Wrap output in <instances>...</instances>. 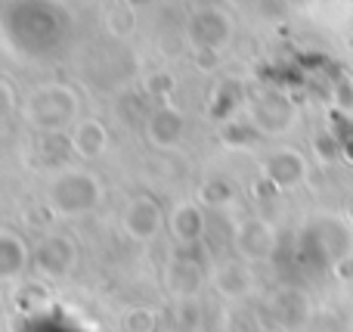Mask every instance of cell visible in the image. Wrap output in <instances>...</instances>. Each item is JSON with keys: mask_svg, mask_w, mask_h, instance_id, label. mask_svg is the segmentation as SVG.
Returning <instances> with one entry per match:
<instances>
[{"mask_svg": "<svg viewBox=\"0 0 353 332\" xmlns=\"http://www.w3.org/2000/svg\"><path fill=\"white\" fill-rule=\"evenodd\" d=\"M72 143H74V149H78L81 155H99L103 153V146H105L103 124L99 121H81L78 130H74V137H72Z\"/></svg>", "mask_w": 353, "mask_h": 332, "instance_id": "7a4b0ae2", "label": "cell"}, {"mask_svg": "<svg viewBox=\"0 0 353 332\" xmlns=\"http://www.w3.org/2000/svg\"><path fill=\"white\" fill-rule=\"evenodd\" d=\"M74 115V93L68 87H43L31 97L28 103V118L37 128H62Z\"/></svg>", "mask_w": 353, "mask_h": 332, "instance_id": "6da1fadb", "label": "cell"}, {"mask_svg": "<svg viewBox=\"0 0 353 332\" xmlns=\"http://www.w3.org/2000/svg\"><path fill=\"white\" fill-rule=\"evenodd\" d=\"M65 184H68V186H84V190H87V196H84V199H90V202H97V190H90V186H97V180H93V177H87V174H68V177H65ZM65 184H62V180H59V184H56V196H62V193H65V196H68ZM74 196H78V190H72V199H68V202L62 205V208H68V211H72V215H78V211H81V205H78V199H74Z\"/></svg>", "mask_w": 353, "mask_h": 332, "instance_id": "3957f363", "label": "cell"}, {"mask_svg": "<svg viewBox=\"0 0 353 332\" xmlns=\"http://www.w3.org/2000/svg\"><path fill=\"white\" fill-rule=\"evenodd\" d=\"M12 90H10V84H6V81H0V124L6 121V118L12 115Z\"/></svg>", "mask_w": 353, "mask_h": 332, "instance_id": "277c9868", "label": "cell"}]
</instances>
